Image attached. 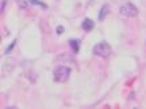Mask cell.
Wrapping results in <instances>:
<instances>
[{"label":"cell","instance_id":"obj_4","mask_svg":"<svg viewBox=\"0 0 146 109\" xmlns=\"http://www.w3.org/2000/svg\"><path fill=\"white\" fill-rule=\"evenodd\" d=\"M81 27H83L84 31L88 32L95 27V23H94V20H91V19H84L83 23H81Z\"/></svg>","mask_w":146,"mask_h":109},{"label":"cell","instance_id":"obj_3","mask_svg":"<svg viewBox=\"0 0 146 109\" xmlns=\"http://www.w3.org/2000/svg\"><path fill=\"white\" fill-rule=\"evenodd\" d=\"M120 15L126 16V18H135L138 15V8L133 3H125V4L120 7Z\"/></svg>","mask_w":146,"mask_h":109},{"label":"cell","instance_id":"obj_9","mask_svg":"<svg viewBox=\"0 0 146 109\" xmlns=\"http://www.w3.org/2000/svg\"><path fill=\"white\" fill-rule=\"evenodd\" d=\"M18 4H19V7H21V8H26V7H27V3H26V1H23V0H19V1H18Z\"/></svg>","mask_w":146,"mask_h":109},{"label":"cell","instance_id":"obj_7","mask_svg":"<svg viewBox=\"0 0 146 109\" xmlns=\"http://www.w3.org/2000/svg\"><path fill=\"white\" fill-rule=\"evenodd\" d=\"M30 3L34 5H39V7H42V8H47V5L45 4V3H41L39 0H30Z\"/></svg>","mask_w":146,"mask_h":109},{"label":"cell","instance_id":"obj_6","mask_svg":"<svg viewBox=\"0 0 146 109\" xmlns=\"http://www.w3.org/2000/svg\"><path fill=\"white\" fill-rule=\"evenodd\" d=\"M69 45H70V47H72L73 53H78V49H80V42H78L77 39H70V41H69Z\"/></svg>","mask_w":146,"mask_h":109},{"label":"cell","instance_id":"obj_2","mask_svg":"<svg viewBox=\"0 0 146 109\" xmlns=\"http://www.w3.org/2000/svg\"><path fill=\"white\" fill-rule=\"evenodd\" d=\"M94 54L98 55V57H102V58L110 57V54H111V46H110L107 42L96 43L94 46Z\"/></svg>","mask_w":146,"mask_h":109},{"label":"cell","instance_id":"obj_5","mask_svg":"<svg viewBox=\"0 0 146 109\" xmlns=\"http://www.w3.org/2000/svg\"><path fill=\"white\" fill-rule=\"evenodd\" d=\"M110 12V7L108 4H104L103 7H102V10H100L99 12V20H104V18L107 16V14Z\"/></svg>","mask_w":146,"mask_h":109},{"label":"cell","instance_id":"obj_1","mask_svg":"<svg viewBox=\"0 0 146 109\" xmlns=\"http://www.w3.org/2000/svg\"><path fill=\"white\" fill-rule=\"evenodd\" d=\"M69 76H70V69L66 68V66H58V68L54 69V73H53V78H54L56 82L68 81Z\"/></svg>","mask_w":146,"mask_h":109},{"label":"cell","instance_id":"obj_8","mask_svg":"<svg viewBox=\"0 0 146 109\" xmlns=\"http://www.w3.org/2000/svg\"><path fill=\"white\" fill-rule=\"evenodd\" d=\"M15 43H16V42L14 41V42H12V43H11V45H10V46H8V49L5 50V54H10V53H11V50H12V49L15 47Z\"/></svg>","mask_w":146,"mask_h":109},{"label":"cell","instance_id":"obj_10","mask_svg":"<svg viewBox=\"0 0 146 109\" xmlns=\"http://www.w3.org/2000/svg\"><path fill=\"white\" fill-rule=\"evenodd\" d=\"M5 3H7V0H1V5H0V10L3 12V10L5 8Z\"/></svg>","mask_w":146,"mask_h":109},{"label":"cell","instance_id":"obj_11","mask_svg":"<svg viewBox=\"0 0 146 109\" xmlns=\"http://www.w3.org/2000/svg\"><path fill=\"white\" fill-rule=\"evenodd\" d=\"M64 32V27L62 26H58L57 27V34H62Z\"/></svg>","mask_w":146,"mask_h":109}]
</instances>
